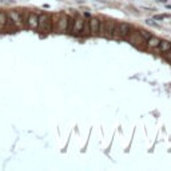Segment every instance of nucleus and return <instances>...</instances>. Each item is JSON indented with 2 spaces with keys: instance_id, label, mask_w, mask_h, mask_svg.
Masks as SVG:
<instances>
[{
  "instance_id": "nucleus-1",
  "label": "nucleus",
  "mask_w": 171,
  "mask_h": 171,
  "mask_svg": "<svg viewBox=\"0 0 171 171\" xmlns=\"http://www.w3.org/2000/svg\"><path fill=\"white\" fill-rule=\"evenodd\" d=\"M132 32V26L128 23H115L114 35L112 38H120V39H128Z\"/></svg>"
},
{
  "instance_id": "nucleus-2",
  "label": "nucleus",
  "mask_w": 171,
  "mask_h": 171,
  "mask_svg": "<svg viewBox=\"0 0 171 171\" xmlns=\"http://www.w3.org/2000/svg\"><path fill=\"white\" fill-rule=\"evenodd\" d=\"M38 30L40 32H51L52 31V17L47 14H40L38 21Z\"/></svg>"
},
{
  "instance_id": "nucleus-3",
  "label": "nucleus",
  "mask_w": 171,
  "mask_h": 171,
  "mask_svg": "<svg viewBox=\"0 0 171 171\" xmlns=\"http://www.w3.org/2000/svg\"><path fill=\"white\" fill-rule=\"evenodd\" d=\"M114 28H115V21L112 20H106L103 23V28H102V33L104 35V38L111 39L114 35Z\"/></svg>"
},
{
  "instance_id": "nucleus-4",
  "label": "nucleus",
  "mask_w": 171,
  "mask_h": 171,
  "mask_svg": "<svg viewBox=\"0 0 171 171\" xmlns=\"http://www.w3.org/2000/svg\"><path fill=\"white\" fill-rule=\"evenodd\" d=\"M83 23H84V20H83L80 16H76L75 19H74L72 31H71V33L75 35V36H79L80 33H82V30H83Z\"/></svg>"
},
{
  "instance_id": "nucleus-5",
  "label": "nucleus",
  "mask_w": 171,
  "mask_h": 171,
  "mask_svg": "<svg viewBox=\"0 0 171 171\" xmlns=\"http://www.w3.org/2000/svg\"><path fill=\"white\" fill-rule=\"evenodd\" d=\"M38 21H39V15L35 12H30L28 14V20H27V26L31 30H38Z\"/></svg>"
},
{
  "instance_id": "nucleus-6",
  "label": "nucleus",
  "mask_w": 171,
  "mask_h": 171,
  "mask_svg": "<svg viewBox=\"0 0 171 171\" xmlns=\"http://www.w3.org/2000/svg\"><path fill=\"white\" fill-rule=\"evenodd\" d=\"M130 42H131L132 46H135V47H138V48H143L142 44L146 46V40L142 38V35L139 33V31L138 32H134V36L130 39Z\"/></svg>"
},
{
  "instance_id": "nucleus-7",
  "label": "nucleus",
  "mask_w": 171,
  "mask_h": 171,
  "mask_svg": "<svg viewBox=\"0 0 171 171\" xmlns=\"http://www.w3.org/2000/svg\"><path fill=\"white\" fill-rule=\"evenodd\" d=\"M7 16L10 17V21L15 24V26H19V24L23 23V19H21V15L19 12H15V11H10L7 14Z\"/></svg>"
},
{
  "instance_id": "nucleus-8",
  "label": "nucleus",
  "mask_w": 171,
  "mask_h": 171,
  "mask_svg": "<svg viewBox=\"0 0 171 171\" xmlns=\"http://www.w3.org/2000/svg\"><path fill=\"white\" fill-rule=\"evenodd\" d=\"M88 23H90V28H91V33L98 35L99 27H100V20H99L98 17H91V19L88 20Z\"/></svg>"
},
{
  "instance_id": "nucleus-9",
  "label": "nucleus",
  "mask_w": 171,
  "mask_h": 171,
  "mask_svg": "<svg viewBox=\"0 0 171 171\" xmlns=\"http://www.w3.org/2000/svg\"><path fill=\"white\" fill-rule=\"evenodd\" d=\"M146 48L147 49H154V48H158L159 47V43H160V39L157 38V36H151V38H148L146 40Z\"/></svg>"
},
{
  "instance_id": "nucleus-10",
  "label": "nucleus",
  "mask_w": 171,
  "mask_h": 171,
  "mask_svg": "<svg viewBox=\"0 0 171 171\" xmlns=\"http://www.w3.org/2000/svg\"><path fill=\"white\" fill-rule=\"evenodd\" d=\"M160 49L162 52H167L171 49V42H169V40H160L159 43V47H158Z\"/></svg>"
},
{
  "instance_id": "nucleus-11",
  "label": "nucleus",
  "mask_w": 171,
  "mask_h": 171,
  "mask_svg": "<svg viewBox=\"0 0 171 171\" xmlns=\"http://www.w3.org/2000/svg\"><path fill=\"white\" fill-rule=\"evenodd\" d=\"M67 21H68L67 16H62L60 24H59V30H60V31H66L67 30Z\"/></svg>"
},
{
  "instance_id": "nucleus-12",
  "label": "nucleus",
  "mask_w": 171,
  "mask_h": 171,
  "mask_svg": "<svg viewBox=\"0 0 171 171\" xmlns=\"http://www.w3.org/2000/svg\"><path fill=\"white\" fill-rule=\"evenodd\" d=\"M82 32H83V35H86V36L91 33V28H90V23H88V21H84V23H83Z\"/></svg>"
},
{
  "instance_id": "nucleus-13",
  "label": "nucleus",
  "mask_w": 171,
  "mask_h": 171,
  "mask_svg": "<svg viewBox=\"0 0 171 171\" xmlns=\"http://www.w3.org/2000/svg\"><path fill=\"white\" fill-rule=\"evenodd\" d=\"M139 33L142 35V38L144 40H147L148 38H151V33L148 32V31H144V30H139Z\"/></svg>"
},
{
  "instance_id": "nucleus-14",
  "label": "nucleus",
  "mask_w": 171,
  "mask_h": 171,
  "mask_svg": "<svg viewBox=\"0 0 171 171\" xmlns=\"http://www.w3.org/2000/svg\"><path fill=\"white\" fill-rule=\"evenodd\" d=\"M7 14L4 12H0V26H5V20H7Z\"/></svg>"
},
{
  "instance_id": "nucleus-15",
  "label": "nucleus",
  "mask_w": 171,
  "mask_h": 171,
  "mask_svg": "<svg viewBox=\"0 0 171 171\" xmlns=\"http://www.w3.org/2000/svg\"><path fill=\"white\" fill-rule=\"evenodd\" d=\"M169 15H155L154 16V20H163L164 17H167Z\"/></svg>"
},
{
  "instance_id": "nucleus-16",
  "label": "nucleus",
  "mask_w": 171,
  "mask_h": 171,
  "mask_svg": "<svg viewBox=\"0 0 171 171\" xmlns=\"http://www.w3.org/2000/svg\"><path fill=\"white\" fill-rule=\"evenodd\" d=\"M146 23H147V24H150V26H155V27H158V24L154 21V19H148L147 21H146Z\"/></svg>"
},
{
  "instance_id": "nucleus-17",
  "label": "nucleus",
  "mask_w": 171,
  "mask_h": 171,
  "mask_svg": "<svg viewBox=\"0 0 171 171\" xmlns=\"http://www.w3.org/2000/svg\"><path fill=\"white\" fill-rule=\"evenodd\" d=\"M157 2H159V3H167V0H157Z\"/></svg>"
},
{
  "instance_id": "nucleus-18",
  "label": "nucleus",
  "mask_w": 171,
  "mask_h": 171,
  "mask_svg": "<svg viewBox=\"0 0 171 171\" xmlns=\"http://www.w3.org/2000/svg\"><path fill=\"white\" fill-rule=\"evenodd\" d=\"M167 8H170V10H171V5H167Z\"/></svg>"
},
{
  "instance_id": "nucleus-19",
  "label": "nucleus",
  "mask_w": 171,
  "mask_h": 171,
  "mask_svg": "<svg viewBox=\"0 0 171 171\" xmlns=\"http://www.w3.org/2000/svg\"><path fill=\"white\" fill-rule=\"evenodd\" d=\"M170 51H171V49H170Z\"/></svg>"
}]
</instances>
